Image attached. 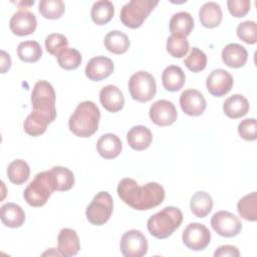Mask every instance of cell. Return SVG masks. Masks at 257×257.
I'll list each match as a JSON object with an SVG mask.
<instances>
[{
  "label": "cell",
  "mask_w": 257,
  "mask_h": 257,
  "mask_svg": "<svg viewBox=\"0 0 257 257\" xmlns=\"http://www.w3.org/2000/svg\"><path fill=\"white\" fill-rule=\"evenodd\" d=\"M30 168L29 165L23 160L12 161L7 168V176L11 183L15 185H21L29 179Z\"/></svg>",
  "instance_id": "4dcf8cb0"
},
{
  "label": "cell",
  "mask_w": 257,
  "mask_h": 257,
  "mask_svg": "<svg viewBox=\"0 0 257 257\" xmlns=\"http://www.w3.org/2000/svg\"><path fill=\"white\" fill-rule=\"evenodd\" d=\"M120 252L125 257H143L148 252V240L139 230L126 231L120 239Z\"/></svg>",
  "instance_id": "30bf717a"
},
{
  "label": "cell",
  "mask_w": 257,
  "mask_h": 257,
  "mask_svg": "<svg viewBox=\"0 0 257 257\" xmlns=\"http://www.w3.org/2000/svg\"><path fill=\"white\" fill-rule=\"evenodd\" d=\"M201 24L206 28L217 27L223 18L221 6L216 2H206L199 10Z\"/></svg>",
  "instance_id": "d4e9b609"
},
{
  "label": "cell",
  "mask_w": 257,
  "mask_h": 257,
  "mask_svg": "<svg viewBox=\"0 0 257 257\" xmlns=\"http://www.w3.org/2000/svg\"><path fill=\"white\" fill-rule=\"evenodd\" d=\"M112 209V197L109 193L101 191L93 197L90 204L86 207L85 216L92 225L101 226L109 220Z\"/></svg>",
  "instance_id": "ba28073f"
},
{
  "label": "cell",
  "mask_w": 257,
  "mask_h": 257,
  "mask_svg": "<svg viewBox=\"0 0 257 257\" xmlns=\"http://www.w3.org/2000/svg\"><path fill=\"white\" fill-rule=\"evenodd\" d=\"M211 226L218 235L226 238L237 236L242 229L240 219L228 211L216 212L211 218Z\"/></svg>",
  "instance_id": "9c48e42d"
},
{
  "label": "cell",
  "mask_w": 257,
  "mask_h": 257,
  "mask_svg": "<svg viewBox=\"0 0 257 257\" xmlns=\"http://www.w3.org/2000/svg\"><path fill=\"white\" fill-rule=\"evenodd\" d=\"M51 121L47 117L32 110L31 113L28 114L25 118L23 128L27 135L32 137H38L45 133L47 125Z\"/></svg>",
  "instance_id": "f546056e"
},
{
  "label": "cell",
  "mask_w": 257,
  "mask_h": 257,
  "mask_svg": "<svg viewBox=\"0 0 257 257\" xmlns=\"http://www.w3.org/2000/svg\"><path fill=\"white\" fill-rule=\"evenodd\" d=\"M194 24V18L189 12L180 11L172 16L169 23V28L172 35L187 37L192 32Z\"/></svg>",
  "instance_id": "7402d4cb"
},
{
  "label": "cell",
  "mask_w": 257,
  "mask_h": 257,
  "mask_svg": "<svg viewBox=\"0 0 257 257\" xmlns=\"http://www.w3.org/2000/svg\"><path fill=\"white\" fill-rule=\"evenodd\" d=\"M250 105L247 98L239 93L229 96L223 103V110L230 118H239L249 111Z\"/></svg>",
  "instance_id": "cb8c5ba5"
},
{
  "label": "cell",
  "mask_w": 257,
  "mask_h": 257,
  "mask_svg": "<svg viewBox=\"0 0 257 257\" xmlns=\"http://www.w3.org/2000/svg\"><path fill=\"white\" fill-rule=\"evenodd\" d=\"M248 59L246 48L238 43H229L222 50L223 62L232 68H239L245 65Z\"/></svg>",
  "instance_id": "ffe728a7"
},
{
  "label": "cell",
  "mask_w": 257,
  "mask_h": 257,
  "mask_svg": "<svg viewBox=\"0 0 257 257\" xmlns=\"http://www.w3.org/2000/svg\"><path fill=\"white\" fill-rule=\"evenodd\" d=\"M186 81V75L183 69L178 65L167 66L162 74V82L168 91L180 90Z\"/></svg>",
  "instance_id": "484cf974"
},
{
  "label": "cell",
  "mask_w": 257,
  "mask_h": 257,
  "mask_svg": "<svg viewBox=\"0 0 257 257\" xmlns=\"http://www.w3.org/2000/svg\"><path fill=\"white\" fill-rule=\"evenodd\" d=\"M190 208L196 217L205 218L212 211L213 199L207 192L198 191L191 198Z\"/></svg>",
  "instance_id": "83f0119b"
},
{
  "label": "cell",
  "mask_w": 257,
  "mask_h": 257,
  "mask_svg": "<svg viewBox=\"0 0 257 257\" xmlns=\"http://www.w3.org/2000/svg\"><path fill=\"white\" fill-rule=\"evenodd\" d=\"M17 54L22 61L33 63L38 61L42 56V49L37 41L27 40L19 43Z\"/></svg>",
  "instance_id": "d6a6232c"
},
{
  "label": "cell",
  "mask_w": 257,
  "mask_h": 257,
  "mask_svg": "<svg viewBox=\"0 0 257 257\" xmlns=\"http://www.w3.org/2000/svg\"><path fill=\"white\" fill-rule=\"evenodd\" d=\"M239 215L247 221L257 220V193L252 192L241 198L237 204Z\"/></svg>",
  "instance_id": "1f68e13d"
},
{
  "label": "cell",
  "mask_w": 257,
  "mask_h": 257,
  "mask_svg": "<svg viewBox=\"0 0 257 257\" xmlns=\"http://www.w3.org/2000/svg\"><path fill=\"white\" fill-rule=\"evenodd\" d=\"M38 10L44 18L53 20L62 16L65 11V5L61 0H41Z\"/></svg>",
  "instance_id": "d590c367"
},
{
  "label": "cell",
  "mask_w": 257,
  "mask_h": 257,
  "mask_svg": "<svg viewBox=\"0 0 257 257\" xmlns=\"http://www.w3.org/2000/svg\"><path fill=\"white\" fill-rule=\"evenodd\" d=\"M44 44L47 52L56 56L60 50L67 47L68 40L61 33H51L46 36Z\"/></svg>",
  "instance_id": "ab89813d"
},
{
  "label": "cell",
  "mask_w": 257,
  "mask_h": 257,
  "mask_svg": "<svg viewBox=\"0 0 257 257\" xmlns=\"http://www.w3.org/2000/svg\"><path fill=\"white\" fill-rule=\"evenodd\" d=\"M55 91L53 86L46 80H39L35 83L31 93L33 111L47 117L51 122L56 117Z\"/></svg>",
  "instance_id": "5b68a950"
},
{
  "label": "cell",
  "mask_w": 257,
  "mask_h": 257,
  "mask_svg": "<svg viewBox=\"0 0 257 257\" xmlns=\"http://www.w3.org/2000/svg\"><path fill=\"white\" fill-rule=\"evenodd\" d=\"M215 257H234V256H240L239 249L236 246L233 245H222L218 247V249L214 252Z\"/></svg>",
  "instance_id": "7bdbcfd3"
},
{
  "label": "cell",
  "mask_w": 257,
  "mask_h": 257,
  "mask_svg": "<svg viewBox=\"0 0 257 257\" xmlns=\"http://www.w3.org/2000/svg\"><path fill=\"white\" fill-rule=\"evenodd\" d=\"M57 62L60 67L71 70L77 68L81 63V54L80 52L75 48L65 47L62 50H60L57 55Z\"/></svg>",
  "instance_id": "836d02e7"
},
{
  "label": "cell",
  "mask_w": 257,
  "mask_h": 257,
  "mask_svg": "<svg viewBox=\"0 0 257 257\" xmlns=\"http://www.w3.org/2000/svg\"><path fill=\"white\" fill-rule=\"evenodd\" d=\"M149 115L155 124L159 126H167L173 124L177 120L178 112L172 101L160 99L151 105Z\"/></svg>",
  "instance_id": "7c38bea8"
},
{
  "label": "cell",
  "mask_w": 257,
  "mask_h": 257,
  "mask_svg": "<svg viewBox=\"0 0 257 257\" xmlns=\"http://www.w3.org/2000/svg\"><path fill=\"white\" fill-rule=\"evenodd\" d=\"M122 149V144L120 139L111 133L102 135L97 143H96V150L100 157L106 160H111L116 158Z\"/></svg>",
  "instance_id": "d6986e66"
},
{
  "label": "cell",
  "mask_w": 257,
  "mask_h": 257,
  "mask_svg": "<svg viewBox=\"0 0 257 257\" xmlns=\"http://www.w3.org/2000/svg\"><path fill=\"white\" fill-rule=\"evenodd\" d=\"M99 101L107 111L117 112L123 107L124 97L117 86L107 84L99 91Z\"/></svg>",
  "instance_id": "e0dca14e"
},
{
  "label": "cell",
  "mask_w": 257,
  "mask_h": 257,
  "mask_svg": "<svg viewBox=\"0 0 257 257\" xmlns=\"http://www.w3.org/2000/svg\"><path fill=\"white\" fill-rule=\"evenodd\" d=\"M128 90L135 100L147 102L151 100L157 92L155 77L148 71H137L128 80Z\"/></svg>",
  "instance_id": "52a82bcc"
},
{
  "label": "cell",
  "mask_w": 257,
  "mask_h": 257,
  "mask_svg": "<svg viewBox=\"0 0 257 257\" xmlns=\"http://www.w3.org/2000/svg\"><path fill=\"white\" fill-rule=\"evenodd\" d=\"M9 27L15 35L25 36L35 31L37 27V20L32 12L21 8L12 15L9 21Z\"/></svg>",
  "instance_id": "5bb4252c"
},
{
  "label": "cell",
  "mask_w": 257,
  "mask_h": 257,
  "mask_svg": "<svg viewBox=\"0 0 257 257\" xmlns=\"http://www.w3.org/2000/svg\"><path fill=\"white\" fill-rule=\"evenodd\" d=\"M80 249V242L75 230L70 228H63L57 236V250L61 256L71 257L78 253Z\"/></svg>",
  "instance_id": "ac0fdd59"
},
{
  "label": "cell",
  "mask_w": 257,
  "mask_h": 257,
  "mask_svg": "<svg viewBox=\"0 0 257 257\" xmlns=\"http://www.w3.org/2000/svg\"><path fill=\"white\" fill-rule=\"evenodd\" d=\"M114 14V6L108 0H100L93 3L90 16L92 21L97 25H103L109 22Z\"/></svg>",
  "instance_id": "f1b7e54d"
},
{
  "label": "cell",
  "mask_w": 257,
  "mask_h": 257,
  "mask_svg": "<svg viewBox=\"0 0 257 257\" xmlns=\"http://www.w3.org/2000/svg\"><path fill=\"white\" fill-rule=\"evenodd\" d=\"M100 119V111L97 105L90 101L80 102L68 119V127L75 136L88 138L96 133Z\"/></svg>",
  "instance_id": "7a4b0ae2"
},
{
  "label": "cell",
  "mask_w": 257,
  "mask_h": 257,
  "mask_svg": "<svg viewBox=\"0 0 257 257\" xmlns=\"http://www.w3.org/2000/svg\"><path fill=\"white\" fill-rule=\"evenodd\" d=\"M182 239L184 244L191 250H204L211 241V232L200 223H190L183 231Z\"/></svg>",
  "instance_id": "8fae6325"
},
{
  "label": "cell",
  "mask_w": 257,
  "mask_h": 257,
  "mask_svg": "<svg viewBox=\"0 0 257 257\" xmlns=\"http://www.w3.org/2000/svg\"><path fill=\"white\" fill-rule=\"evenodd\" d=\"M117 195L126 205L135 210L145 211L153 209L163 203L165 189L156 182H149L140 187L131 178H124L117 185Z\"/></svg>",
  "instance_id": "6da1fadb"
},
{
  "label": "cell",
  "mask_w": 257,
  "mask_h": 257,
  "mask_svg": "<svg viewBox=\"0 0 257 257\" xmlns=\"http://www.w3.org/2000/svg\"><path fill=\"white\" fill-rule=\"evenodd\" d=\"M238 134L245 141H255L257 138V123L255 118H245L238 124Z\"/></svg>",
  "instance_id": "60d3db41"
},
{
  "label": "cell",
  "mask_w": 257,
  "mask_h": 257,
  "mask_svg": "<svg viewBox=\"0 0 257 257\" xmlns=\"http://www.w3.org/2000/svg\"><path fill=\"white\" fill-rule=\"evenodd\" d=\"M180 105L186 114L198 116L204 112L207 102L199 90L189 88L184 90L180 95Z\"/></svg>",
  "instance_id": "9a60e30c"
},
{
  "label": "cell",
  "mask_w": 257,
  "mask_h": 257,
  "mask_svg": "<svg viewBox=\"0 0 257 257\" xmlns=\"http://www.w3.org/2000/svg\"><path fill=\"white\" fill-rule=\"evenodd\" d=\"M128 146L135 151H144L148 149L153 142V135L150 128L145 125H135L126 134Z\"/></svg>",
  "instance_id": "44dd1931"
},
{
  "label": "cell",
  "mask_w": 257,
  "mask_h": 257,
  "mask_svg": "<svg viewBox=\"0 0 257 257\" xmlns=\"http://www.w3.org/2000/svg\"><path fill=\"white\" fill-rule=\"evenodd\" d=\"M236 32L238 37L248 44H254L257 42V26L252 20L239 23Z\"/></svg>",
  "instance_id": "f35d334b"
},
{
  "label": "cell",
  "mask_w": 257,
  "mask_h": 257,
  "mask_svg": "<svg viewBox=\"0 0 257 257\" xmlns=\"http://www.w3.org/2000/svg\"><path fill=\"white\" fill-rule=\"evenodd\" d=\"M190 49L189 41L186 37L171 35L167 39V51L176 58L184 57Z\"/></svg>",
  "instance_id": "74e56055"
},
{
  "label": "cell",
  "mask_w": 257,
  "mask_h": 257,
  "mask_svg": "<svg viewBox=\"0 0 257 257\" xmlns=\"http://www.w3.org/2000/svg\"><path fill=\"white\" fill-rule=\"evenodd\" d=\"M158 3L153 0H132L122 6L119 14L120 21L126 27L139 28Z\"/></svg>",
  "instance_id": "8992f818"
},
{
  "label": "cell",
  "mask_w": 257,
  "mask_h": 257,
  "mask_svg": "<svg viewBox=\"0 0 257 257\" xmlns=\"http://www.w3.org/2000/svg\"><path fill=\"white\" fill-rule=\"evenodd\" d=\"M233 76L225 69L218 68L213 70L206 79L208 91L217 97L227 94L233 87Z\"/></svg>",
  "instance_id": "4fadbf2b"
},
{
  "label": "cell",
  "mask_w": 257,
  "mask_h": 257,
  "mask_svg": "<svg viewBox=\"0 0 257 257\" xmlns=\"http://www.w3.org/2000/svg\"><path fill=\"white\" fill-rule=\"evenodd\" d=\"M0 218L2 223L9 228H19L25 221L23 209L15 203H6L0 209Z\"/></svg>",
  "instance_id": "603a6c76"
},
{
  "label": "cell",
  "mask_w": 257,
  "mask_h": 257,
  "mask_svg": "<svg viewBox=\"0 0 257 257\" xmlns=\"http://www.w3.org/2000/svg\"><path fill=\"white\" fill-rule=\"evenodd\" d=\"M54 191H56V183L51 171H43L35 175L25 188L23 197L28 205L41 207L46 204Z\"/></svg>",
  "instance_id": "277c9868"
},
{
  "label": "cell",
  "mask_w": 257,
  "mask_h": 257,
  "mask_svg": "<svg viewBox=\"0 0 257 257\" xmlns=\"http://www.w3.org/2000/svg\"><path fill=\"white\" fill-rule=\"evenodd\" d=\"M183 222V213L180 209L168 206L156 213L148 220V230L158 239H166L177 230Z\"/></svg>",
  "instance_id": "3957f363"
},
{
  "label": "cell",
  "mask_w": 257,
  "mask_h": 257,
  "mask_svg": "<svg viewBox=\"0 0 257 257\" xmlns=\"http://www.w3.org/2000/svg\"><path fill=\"white\" fill-rule=\"evenodd\" d=\"M11 67V58L8 53L1 50V73H5Z\"/></svg>",
  "instance_id": "ee69618b"
},
{
  "label": "cell",
  "mask_w": 257,
  "mask_h": 257,
  "mask_svg": "<svg viewBox=\"0 0 257 257\" xmlns=\"http://www.w3.org/2000/svg\"><path fill=\"white\" fill-rule=\"evenodd\" d=\"M50 171L55 179L56 191L65 192L73 187L74 175L69 169L61 166H55L51 168Z\"/></svg>",
  "instance_id": "e575fe53"
},
{
  "label": "cell",
  "mask_w": 257,
  "mask_h": 257,
  "mask_svg": "<svg viewBox=\"0 0 257 257\" xmlns=\"http://www.w3.org/2000/svg\"><path fill=\"white\" fill-rule=\"evenodd\" d=\"M249 0H228L227 6L228 10L234 17H243L250 10Z\"/></svg>",
  "instance_id": "b9f144b4"
},
{
  "label": "cell",
  "mask_w": 257,
  "mask_h": 257,
  "mask_svg": "<svg viewBox=\"0 0 257 257\" xmlns=\"http://www.w3.org/2000/svg\"><path fill=\"white\" fill-rule=\"evenodd\" d=\"M184 64L192 72H200L206 68L207 55L200 48L193 47L188 56L184 59Z\"/></svg>",
  "instance_id": "8d00e7d4"
},
{
  "label": "cell",
  "mask_w": 257,
  "mask_h": 257,
  "mask_svg": "<svg viewBox=\"0 0 257 257\" xmlns=\"http://www.w3.org/2000/svg\"><path fill=\"white\" fill-rule=\"evenodd\" d=\"M114 69L113 62L110 58L99 55L92 57L85 66V75L93 81H100L108 77Z\"/></svg>",
  "instance_id": "2e32d148"
},
{
  "label": "cell",
  "mask_w": 257,
  "mask_h": 257,
  "mask_svg": "<svg viewBox=\"0 0 257 257\" xmlns=\"http://www.w3.org/2000/svg\"><path fill=\"white\" fill-rule=\"evenodd\" d=\"M130 45V38L119 30H111L104 37L105 48L114 54H122L126 52Z\"/></svg>",
  "instance_id": "4316f807"
}]
</instances>
